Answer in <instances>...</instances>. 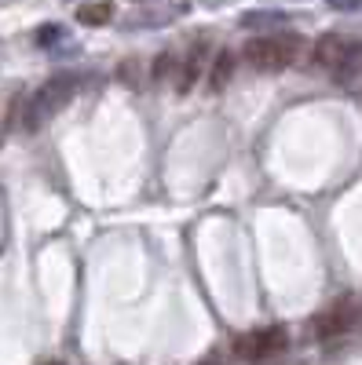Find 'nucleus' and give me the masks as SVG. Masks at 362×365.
<instances>
[{"label": "nucleus", "mask_w": 362, "mask_h": 365, "mask_svg": "<svg viewBox=\"0 0 362 365\" xmlns=\"http://www.w3.org/2000/svg\"><path fill=\"white\" fill-rule=\"evenodd\" d=\"M74 96H77V77H74V73L51 77L48 84H41V88L34 91V99H29V106H26V113H22V128H26V132H37L44 120H51Z\"/></svg>", "instance_id": "obj_1"}, {"label": "nucleus", "mask_w": 362, "mask_h": 365, "mask_svg": "<svg viewBox=\"0 0 362 365\" xmlns=\"http://www.w3.org/2000/svg\"><path fill=\"white\" fill-rule=\"evenodd\" d=\"M300 51V37L293 34H267V37H256L246 44V63L260 73H278L286 70Z\"/></svg>", "instance_id": "obj_2"}, {"label": "nucleus", "mask_w": 362, "mask_h": 365, "mask_svg": "<svg viewBox=\"0 0 362 365\" xmlns=\"http://www.w3.org/2000/svg\"><path fill=\"white\" fill-rule=\"evenodd\" d=\"M289 344L286 329L282 325H263V329H253V332H241V336L234 340V354L246 358V361H267L282 354Z\"/></svg>", "instance_id": "obj_3"}, {"label": "nucleus", "mask_w": 362, "mask_h": 365, "mask_svg": "<svg viewBox=\"0 0 362 365\" xmlns=\"http://www.w3.org/2000/svg\"><path fill=\"white\" fill-rule=\"evenodd\" d=\"M205 58H208V41L201 37L191 51H187V63L179 66V81H176V88H179V96H187V91L198 84V77H201V70H205Z\"/></svg>", "instance_id": "obj_4"}, {"label": "nucleus", "mask_w": 362, "mask_h": 365, "mask_svg": "<svg viewBox=\"0 0 362 365\" xmlns=\"http://www.w3.org/2000/svg\"><path fill=\"white\" fill-rule=\"evenodd\" d=\"M351 322H355L351 303H344V307H333L329 314H322V318L315 322V336L329 340V336H337V332H348V329H351Z\"/></svg>", "instance_id": "obj_5"}, {"label": "nucleus", "mask_w": 362, "mask_h": 365, "mask_svg": "<svg viewBox=\"0 0 362 365\" xmlns=\"http://www.w3.org/2000/svg\"><path fill=\"white\" fill-rule=\"evenodd\" d=\"M341 55H344L341 34H322V37L315 41V51H311V58H315L318 70H333V66L341 63Z\"/></svg>", "instance_id": "obj_6"}, {"label": "nucleus", "mask_w": 362, "mask_h": 365, "mask_svg": "<svg viewBox=\"0 0 362 365\" xmlns=\"http://www.w3.org/2000/svg\"><path fill=\"white\" fill-rule=\"evenodd\" d=\"M358 73H362V41H358V44H344L341 63L333 66V77H337V84H344V88H351V84L358 81Z\"/></svg>", "instance_id": "obj_7"}, {"label": "nucleus", "mask_w": 362, "mask_h": 365, "mask_svg": "<svg viewBox=\"0 0 362 365\" xmlns=\"http://www.w3.org/2000/svg\"><path fill=\"white\" fill-rule=\"evenodd\" d=\"M289 22L286 11H246L238 19L241 29H253V34H271V29H282Z\"/></svg>", "instance_id": "obj_8"}, {"label": "nucleus", "mask_w": 362, "mask_h": 365, "mask_svg": "<svg viewBox=\"0 0 362 365\" xmlns=\"http://www.w3.org/2000/svg\"><path fill=\"white\" fill-rule=\"evenodd\" d=\"M114 19V4L110 0H88V4L77 8V22L81 26H106Z\"/></svg>", "instance_id": "obj_9"}, {"label": "nucleus", "mask_w": 362, "mask_h": 365, "mask_svg": "<svg viewBox=\"0 0 362 365\" xmlns=\"http://www.w3.org/2000/svg\"><path fill=\"white\" fill-rule=\"evenodd\" d=\"M231 73H234V55L231 51H216L213 55V73H208V88L223 91L227 81H231Z\"/></svg>", "instance_id": "obj_10"}, {"label": "nucleus", "mask_w": 362, "mask_h": 365, "mask_svg": "<svg viewBox=\"0 0 362 365\" xmlns=\"http://www.w3.org/2000/svg\"><path fill=\"white\" fill-rule=\"evenodd\" d=\"M187 11V4H172V8H165V11H150V15H132L129 19V26H161V22H172V19H179Z\"/></svg>", "instance_id": "obj_11"}, {"label": "nucleus", "mask_w": 362, "mask_h": 365, "mask_svg": "<svg viewBox=\"0 0 362 365\" xmlns=\"http://www.w3.org/2000/svg\"><path fill=\"white\" fill-rule=\"evenodd\" d=\"M63 37H66V29H63V26H55V22L37 29V44H41V48H55Z\"/></svg>", "instance_id": "obj_12"}, {"label": "nucleus", "mask_w": 362, "mask_h": 365, "mask_svg": "<svg viewBox=\"0 0 362 365\" xmlns=\"http://www.w3.org/2000/svg\"><path fill=\"white\" fill-rule=\"evenodd\" d=\"M176 73V55L172 51H161L158 58H154V81H165V77H172Z\"/></svg>", "instance_id": "obj_13"}, {"label": "nucleus", "mask_w": 362, "mask_h": 365, "mask_svg": "<svg viewBox=\"0 0 362 365\" xmlns=\"http://www.w3.org/2000/svg\"><path fill=\"white\" fill-rule=\"evenodd\" d=\"M333 11H362V0H329Z\"/></svg>", "instance_id": "obj_14"}, {"label": "nucleus", "mask_w": 362, "mask_h": 365, "mask_svg": "<svg viewBox=\"0 0 362 365\" xmlns=\"http://www.w3.org/2000/svg\"><path fill=\"white\" fill-rule=\"evenodd\" d=\"M201 365H216V361H201Z\"/></svg>", "instance_id": "obj_15"}]
</instances>
